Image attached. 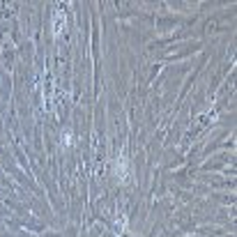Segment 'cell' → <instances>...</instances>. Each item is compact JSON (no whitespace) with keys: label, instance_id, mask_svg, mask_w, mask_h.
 Masks as SVG:
<instances>
[{"label":"cell","instance_id":"6da1fadb","mask_svg":"<svg viewBox=\"0 0 237 237\" xmlns=\"http://www.w3.org/2000/svg\"><path fill=\"white\" fill-rule=\"evenodd\" d=\"M115 170H118V175H124V161H122V159L118 161V168H115Z\"/></svg>","mask_w":237,"mask_h":237}]
</instances>
